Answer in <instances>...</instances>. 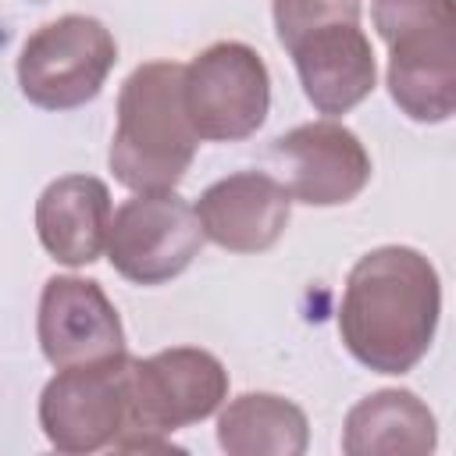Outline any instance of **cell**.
Here are the masks:
<instances>
[{
  "mask_svg": "<svg viewBox=\"0 0 456 456\" xmlns=\"http://www.w3.org/2000/svg\"><path fill=\"white\" fill-rule=\"evenodd\" d=\"M196 217L214 246L228 253H264L285 235L292 196L285 182L267 171H235L200 192Z\"/></svg>",
  "mask_w": 456,
  "mask_h": 456,
  "instance_id": "7c38bea8",
  "label": "cell"
},
{
  "mask_svg": "<svg viewBox=\"0 0 456 456\" xmlns=\"http://www.w3.org/2000/svg\"><path fill=\"white\" fill-rule=\"evenodd\" d=\"M378 36L388 43V93L420 125L456 110V0H374Z\"/></svg>",
  "mask_w": 456,
  "mask_h": 456,
  "instance_id": "277c9868",
  "label": "cell"
},
{
  "mask_svg": "<svg viewBox=\"0 0 456 456\" xmlns=\"http://www.w3.org/2000/svg\"><path fill=\"white\" fill-rule=\"evenodd\" d=\"M185 114L200 139H249L271 110V75L264 57L239 39H221L200 50L182 71Z\"/></svg>",
  "mask_w": 456,
  "mask_h": 456,
  "instance_id": "ba28073f",
  "label": "cell"
},
{
  "mask_svg": "<svg viewBox=\"0 0 456 456\" xmlns=\"http://www.w3.org/2000/svg\"><path fill=\"white\" fill-rule=\"evenodd\" d=\"M228 399L224 363L200 346H171L153 356H132L135 428L114 445L121 452L171 449V435L207 420Z\"/></svg>",
  "mask_w": 456,
  "mask_h": 456,
  "instance_id": "5b68a950",
  "label": "cell"
},
{
  "mask_svg": "<svg viewBox=\"0 0 456 456\" xmlns=\"http://www.w3.org/2000/svg\"><path fill=\"white\" fill-rule=\"evenodd\" d=\"M306 413L274 392H242L217 417V445L228 456H303Z\"/></svg>",
  "mask_w": 456,
  "mask_h": 456,
  "instance_id": "9a60e30c",
  "label": "cell"
},
{
  "mask_svg": "<svg viewBox=\"0 0 456 456\" xmlns=\"http://www.w3.org/2000/svg\"><path fill=\"white\" fill-rule=\"evenodd\" d=\"M271 160L285 171V189L306 207H342L370 182V153L353 128L321 118L289 128L271 142Z\"/></svg>",
  "mask_w": 456,
  "mask_h": 456,
  "instance_id": "30bf717a",
  "label": "cell"
},
{
  "mask_svg": "<svg viewBox=\"0 0 456 456\" xmlns=\"http://www.w3.org/2000/svg\"><path fill=\"white\" fill-rule=\"evenodd\" d=\"M207 235L200 228L196 207L175 189L135 192L110 214L107 260L132 285H164L178 278L203 249Z\"/></svg>",
  "mask_w": 456,
  "mask_h": 456,
  "instance_id": "9c48e42d",
  "label": "cell"
},
{
  "mask_svg": "<svg viewBox=\"0 0 456 456\" xmlns=\"http://www.w3.org/2000/svg\"><path fill=\"white\" fill-rule=\"evenodd\" d=\"M36 335L46 363L57 370L125 353V328L114 303L100 281L78 274L46 278L39 292Z\"/></svg>",
  "mask_w": 456,
  "mask_h": 456,
  "instance_id": "8fae6325",
  "label": "cell"
},
{
  "mask_svg": "<svg viewBox=\"0 0 456 456\" xmlns=\"http://www.w3.org/2000/svg\"><path fill=\"white\" fill-rule=\"evenodd\" d=\"M182 71L178 61H146L121 82L107 164L132 192L175 189L196 157L200 135L185 114Z\"/></svg>",
  "mask_w": 456,
  "mask_h": 456,
  "instance_id": "7a4b0ae2",
  "label": "cell"
},
{
  "mask_svg": "<svg viewBox=\"0 0 456 456\" xmlns=\"http://www.w3.org/2000/svg\"><path fill=\"white\" fill-rule=\"evenodd\" d=\"M39 428L57 452L86 456L114 449L132 428V356L61 367L39 395Z\"/></svg>",
  "mask_w": 456,
  "mask_h": 456,
  "instance_id": "8992f818",
  "label": "cell"
},
{
  "mask_svg": "<svg viewBox=\"0 0 456 456\" xmlns=\"http://www.w3.org/2000/svg\"><path fill=\"white\" fill-rule=\"evenodd\" d=\"M110 228V189L93 175L53 178L36 200V235L64 267H86L103 256Z\"/></svg>",
  "mask_w": 456,
  "mask_h": 456,
  "instance_id": "4fadbf2b",
  "label": "cell"
},
{
  "mask_svg": "<svg viewBox=\"0 0 456 456\" xmlns=\"http://www.w3.org/2000/svg\"><path fill=\"white\" fill-rule=\"evenodd\" d=\"M114 64L118 43L100 18L61 14L21 43L18 86L43 110H75L100 96Z\"/></svg>",
  "mask_w": 456,
  "mask_h": 456,
  "instance_id": "52a82bcc",
  "label": "cell"
},
{
  "mask_svg": "<svg viewBox=\"0 0 456 456\" xmlns=\"http://www.w3.org/2000/svg\"><path fill=\"white\" fill-rule=\"evenodd\" d=\"M442 314L435 264L413 246H378L346 278L338 335L356 363L374 374H410L431 349Z\"/></svg>",
  "mask_w": 456,
  "mask_h": 456,
  "instance_id": "6da1fadb",
  "label": "cell"
},
{
  "mask_svg": "<svg viewBox=\"0 0 456 456\" xmlns=\"http://www.w3.org/2000/svg\"><path fill=\"white\" fill-rule=\"evenodd\" d=\"M435 445V413L410 388H378L363 395L342 424V452L349 456H428Z\"/></svg>",
  "mask_w": 456,
  "mask_h": 456,
  "instance_id": "5bb4252c",
  "label": "cell"
},
{
  "mask_svg": "<svg viewBox=\"0 0 456 456\" xmlns=\"http://www.w3.org/2000/svg\"><path fill=\"white\" fill-rule=\"evenodd\" d=\"M271 14L314 110L338 118L374 93L378 64L360 28V0H274Z\"/></svg>",
  "mask_w": 456,
  "mask_h": 456,
  "instance_id": "3957f363",
  "label": "cell"
}]
</instances>
